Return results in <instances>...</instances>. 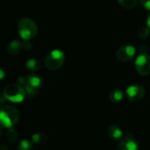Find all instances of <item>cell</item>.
<instances>
[{
	"label": "cell",
	"instance_id": "1",
	"mask_svg": "<svg viewBox=\"0 0 150 150\" xmlns=\"http://www.w3.org/2000/svg\"><path fill=\"white\" fill-rule=\"evenodd\" d=\"M19 112L11 105L4 106L0 109V125L5 128H11L19 120Z\"/></svg>",
	"mask_w": 150,
	"mask_h": 150
},
{
	"label": "cell",
	"instance_id": "2",
	"mask_svg": "<svg viewBox=\"0 0 150 150\" xmlns=\"http://www.w3.org/2000/svg\"><path fill=\"white\" fill-rule=\"evenodd\" d=\"M18 32L19 36L25 41H28L36 36L38 33V26L33 19L29 18H23L18 24Z\"/></svg>",
	"mask_w": 150,
	"mask_h": 150
},
{
	"label": "cell",
	"instance_id": "3",
	"mask_svg": "<svg viewBox=\"0 0 150 150\" xmlns=\"http://www.w3.org/2000/svg\"><path fill=\"white\" fill-rule=\"evenodd\" d=\"M4 98L12 103H20L26 97L25 91L18 83H8L4 89Z\"/></svg>",
	"mask_w": 150,
	"mask_h": 150
},
{
	"label": "cell",
	"instance_id": "4",
	"mask_svg": "<svg viewBox=\"0 0 150 150\" xmlns=\"http://www.w3.org/2000/svg\"><path fill=\"white\" fill-rule=\"evenodd\" d=\"M64 61H65L64 53L60 49H54L47 54L44 60V64L47 69L54 71L59 69L63 65Z\"/></svg>",
	"mask_w": 150,
	"mask_h": 150
},
{
	"label": "cell",
	"instance_id": "5",
	"mask_svg": "<svg viewBox=\"0 0 150 150\" xmlns=\"http://www.w3.org/2000/svg\"><path fill=\"white\" fill-rule=\"evenodd\" d=\"M41 85L42 80L40 79V77L34 74H31L26 77V83L24 85V89L26 95H28L29 97H33L38 93Z\"/></svg>",
	"mask_w": 150,
	"mask_h": 150
},
{
	"label": "cell",
	"instance_id": "6",
	"mask_svg": "<svg viewBox=\"0 0 150 150\" xmlns=\"http://www.w3.org/2000/svg\"><path fill=\"white\" fill-rule=\"evenodd\" d=\"M135 69L141 76L150 75V55L148 54H141L134 62Z\"/></svg>",
	"mask_w": 150,
	"mask_h": 150
},
{
	"label": "cell",
	"instance_id": "7",
	"mask_svg": "<svg viewBox=\"0 0 150 150\" xmlns=\"http://www.w3.org/2000/svg\"><path fill=\"white\" fill-rule=\"evenodd\" d=\"M127 98L132 102H139L145 96V89L138 83L131 84L126 91Z\"/></svg>",
	"mask_w": 150,
	"mask_h": 150
},
{
	"label": "cell",
	"instance_id": "8",
	"mask_svg": "<svg viewBox=\"0 0 150 150\" xmlns=\"http://www.w3.org/2000/svg\"><path fill=\"white\" fill-rule=\"evenodd\" d=\"M136 50L134 46L125 45L118 48L116 51V58L121 62H127L134 59Z\"/></svg>",
	"mask_w": 150,
	"mask_h": 150
},
{
	"label": "cell",
	"instance_id": "9",
	"mask_svg": "<svg viewBox=\"0 0 150 150\" xmlns=\"http://www.w3.org/2000/svg\"><path fill=\"white\" fill-rule=\"evenodd\" d=\"M139 146L132 134H127L126 137L120 142L117 150H138Z\"/></svg>",
	"mask_w": 150,
	"mask_h": 150
},
{
	"label": "cell",
	"instance_id": "10",
	"mask_svg": "<svg viewBox=\"0 0 150 150\" xmlns=\"http://www.w3.org/2000/svg\"><path fill=\"white\" fill-rule=\"evenodd\" d=\"M22 49H23V43L18 40H12L6 47V51L10 55H16Z\"/></svg>",
	"mask_w": 150,
	"mask_h": 150
},
{
	"label": "cell",
	"instance_id": "11",
	"mask_svg": "<svg viewBox=\"0 0 150 150\" xmlns=\"http://www.w3.org/2000/svg\"><path fill=\"white\" fill-rule=\"evenodd\" d=\"M122 130L117 125H112L107 128V135L114 141L120 140L122 137Z\"/></svg>",
	"mask_w": 150,
	"mask_h": 150
},
{
	"label": "cell",
	"instance_id": "12",
	"mask_svg": "<svg viewBox=\"0 0 150 150\" xmlns=\"http://www.w3.org/2000/svg\"><path fill=\"white\" fill-rule=\"evenodd\" d=\"M41 62L36 59H29L25 62V68L31 72H37L41 69Z\"/></svg>",
	"mask_w": 150,
	"mask_h": 150
},
{
	"label": "cell",
	"instance_id": "13",
	"mask_svg": "<svg viewBox=\"0 0 150 150\" xmlns=\"http://www.w3.org/2000/svg\"><path fill=\"white\" fill-rule=\"evenodd\" d=\"M47 136L43 133H36L32 135V142L36 145H45L47 142Z\"/></svg>",
	"mask_w": 150,
	"mask_h": 150
},
{
	"label": "cell",
	"instance_id": "14",
	"mask_svg": "<svg viewBox=\"0 0 150 150\" xmlns=\"http://www.w3.org/2000/svg\"><path fill=\"white\" fill-rule=\"evenodd\" d=\"M109 98L112 103H120L124 99V93L120 89L112 90L109 94Z\"/></svg>",
	"mask_w": 150,
	"mask_h": 150
},
{
	"label": "cell",
	"instance_id": "15",
	"mask_svg": "<svg viewBox=\"0 0 150 150\" xmlns=\"http://www.w3.org/2000/svg\"><path fill=\"white\" fill-rule=\"evenodd\" d=\"M6 140L9 143L14 144L18 141V133L13 128H9V130L6 132Z\"/></svg>",
	"mask_w": 150,
	"mask_h": 150
},
{
	"label": "cell",
	"instance_id": "16",
	"mask_svg": "<svg viewBox=\"0 0 150 150\" xmlns=\"http://www.w3.org/2000/svg\"><path fill=\"white\" fill-rule=\"evenodd\" d=\"M118 3L126 9H134L137 5V0H117Z\"/></svg>",
	"mask_w": 150,
	"mask_h": 150
},
{
	"label": "cell",
	"instance_id": "17",
	"mask_svg": "<svg viewBox=\"0 0 150 150\" xmlns=\"http://www.w3.org/2000/svg\"><path fill=\"white\" fill-rule=\"evenodd\" d=\"M18 150H33V142L28 140H22L18 146Z\"/></svg>",
	"mask_w": 150,
	"mask_h": 150
},
{
	"label": "cell",
	"instance_id": "18",
	"mask_svg": "<svg viewBox=\"0 0 150 150\" xmlns=\"http://www.w3.org/2000/svg\"><path fill=\"white\" fill-rule=\"evenodd\" d=\"M150 33V29L148 26H142L138 29L137 31V36L141 40H145L149 37Z\"/></svg>",
	"mask_w": 150,
	"mask_h": 150
},
{
	"label": "cell",
	"instance_id": "19",
	"mask_svg": "<svg viewBox=\"0 0 150 150\" xmlns=\"http://www.w3.org/2000/svg\"><path fill=\"white\" fill-rule=\"evenodd\" d=\"M140 2L143 8H145L148 11H150V0H140Z\"/></svg>",
	"mask_w": 150,
	"mask_h": 150
},
{
	"label": "cell",
	"instance_id": "20",
	"mask_svg": "<svg viewBox=\"0 0 150 150\" xmlns=\"http://www.w3.org/2000/svg\"><path fill=\"white\" fill-rule=\"evenodd\" d=\"M26 83V77H24V76H19L18 78V83L20 84V85H25Z\"/></svg>",
	"mask_w": 150,
	"mask_h": 150
},
{
	"label": "cell",
	"instance_id": "21",
	"mask_svg": "<svg viewBox=\"0 0 150 150\" xmlns=\"http://www.w3.org/2000/svg\"><path fill=\"white\" fill-rule=\"evenodd\" d=\"M5 76H6V72H5V70H4L3 68L0 67V80L4 79Z\"/></svg>",
	"mask_w": 150,
	"mask_h": 150
},
{
	"label": "cell",
	"instance_id": "22",
	"mask_svg": "<svg viewBox=\"0 0 150 150\" xmlns=\"http://www.w3.org/2000/svg\"><path fill=\"white\" fill-rule=\"evenodd\" d=\"M0 150H9V148L5 144H1L0 145Z\"/></svg>",
	"mask_w": 150,
	"mask_h": 150
},
{
	"label": "cell",
	"instance_id": "23",
	"mask_svg": "<svg viewBox=\"0 0 150 150\" xmlns=\"http://www.w3.org/2000/svg\"><path fill=\"white\" fill-rule=\"evenodd\" d=\"M147 26L150 29V14L148 16V18H147Z\"/></svg>",
	"mask_w": 150,
	"mask_h": 150
},
{
	"label": "cell",
	"instance_id": "24",
	"mask_svg": "<svg viewBox=\"0 0 150 150\" xmlns=\"http://www.w3.org/2000/svg\"><path fill=\"white\" fill-rule=\"evenodd\" d=\"M1 134H2V131H1V128H0V136H1Z\"/></svg>",
	"mask_w": 150,
	"mask_h": 150
}]
</instances>
